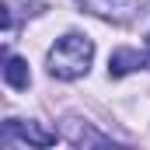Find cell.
<instances>
[{"mask_svg":"<svg viewBox=\"0 0 150 150\" xmlns=\"http://www.w3.org/2000/svg\"><path fill=\"white\" fill-rule=\"evenodd\" d=\"M91 59H94V42L87 35H70L56 38V45L49 49V74L56 80H77L91 70Z\"/></svg>","mask_w":150,"mask_h":150,"instance_id":"1","label":"cell"},{"mask_svg":"<svg viewBox=\"0 0 150 150\" xmlns=\"http://www.w3.org/2000/svg\"><path fill=\"white\" fill-rule=\"evenodd\" d=\"M7 136H18L28 147H52L56 143V133L52 129H45L38 122H21V119H7Z\"/></svg>","mask_w":150,"mask_h":150,"instance_id":"2","label":"cell"},{"mask_svg":"<svg viewBox=\"0 0 150 150\" xmlns=\"http://www.w3.org/2000/svg\"><path fill=\"white\" fill-rule=\"evenodd\" d=\"M63 140L74 143V147H108L112 143L105 133H98L91 122H80V119H67L63 122Z\"/></svg>","mask_w":150,"mask_h":150,"instance_id":"3","label":"cell"},{"mask_svg":"<svg viewBox=\"0 0 150 150\" xmlns=\"http://www.w3.org/2000/svg\"><path fill=\"white\" fill-rule=\"evenodd\" d=\"M91 14H101V18H129L136 14L147 0H80Z\"/></svg>","mask_w":150,"mask_h":150,"instance_id":"4","label":"cell"},{"mask_svg":"<svg viewBox=\"0 0 150 150\" xmlns=\"http://www.w3.org/2000/svg\"><path fill=\"white\" fill-rule=\"evenodd\" d=\"M4 80H7V87H14V91H25V87L32 84V70H28V63H25L21 56H11V52H4Z\"/></svg>","mask_w":150,"mask_h":150,"instance_id":"5","label":"cell"},{"mask_svg":"<svg viewBox=\"0 0 150 150\" xmlns=\"http://www.w3.org/2000/svg\"><path fill=\"white\" fill-rule=\"evenodd\" d=\"M143 63L147 59L136 49H115L112 59H108V77H126V74H133V70H140Z\"/></svg>","mask_w":150,"mask_h":150,"instance_id":"6","label":"cell"},{"mask_svg":"<svg viewBox=\"0 0 150 150\" xmlns=\"http://www.w3.org/2000/svg\"><path fill=\"white\" fill-rule=\"evenodd\" d=\"M147 42H150V38H147ZM147 63H150V59H147Z\"/></svg>","mask_w":150,"mask_h":150,"instance_id":"7","label":"cell"}]
</instances>
